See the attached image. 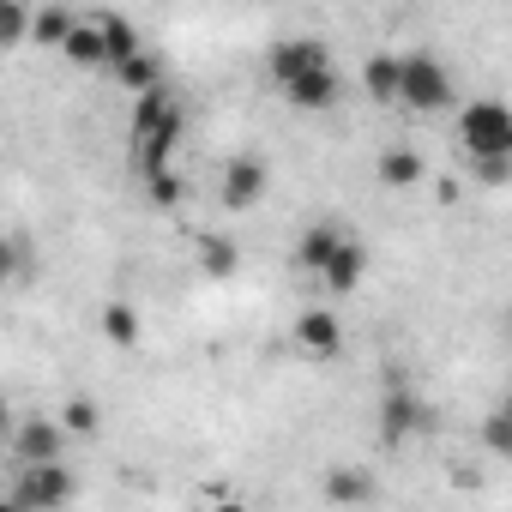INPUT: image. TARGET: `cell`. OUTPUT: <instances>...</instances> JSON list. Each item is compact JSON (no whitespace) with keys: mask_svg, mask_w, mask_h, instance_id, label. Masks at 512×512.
<instances>
[{"mask_svg":"<svg viewBox=\"0 0 512 512\" xmlns=\"http://www.w3.org/2000/svg\"><path fill=\"white\" fill-rule=\"evenodd\" d=\"M73 494H79L73 470H67L61 458H49V464H19V482H13L7 506H25V512H49V506H67Z\"/></svg>","mask_w":512,"mask_h":512,"instance_id":"277c9868","label":"cell"},{"mask_svg":"<svg viewBox=\"0 0 512 512\" xmlns=\"http://www.w3.org/2000/svg\"><path fill=\"white\" fill-rule=\"evenodd\" d=\"M290 350L302 362H314V368H332L344 356V320L332 308H302L296 326H290Z\"/></svg>","mask_w":512,"mask_h":512,"instance_id":"5b68a950","label":"cell"},{"mask_svg":"<svg viewBox=\"0 0 512 512\" xmlns=\"http://www.w3.org/2000/svg\"><path fill=\"white\" fill-rule=\"evenodd\" d=\"M31 266V253H25V241H13V235H0V284H13L19 272Z\"/></svg>","mask_w":512,"mask_h":512,"instance_id":"484cf974","label":"cell"},{"mask_svg":"<svg viewBox=\"0 0 512 512\" xmlns=\"http://www.w3.org/2000/svg\"><path fill=\"white\" fill-rule=\"evenodd\" d=\"M181 127H187V109H181V97H175L169 85H151V91H139V103H133V121H127L139 175H151V169L175 163Z\"/></svg>","mask_w":512,"mask_h":512,"instance_id":"6da1fadb","label":"cell"},{"mask_svg":"<svg viewBox=\"0 0 512 512\" xmlns=\"http://www.w3.org/2000/svg\"><path fill=\"white\" fill-rule=\"evenodd\" d=\"M55 416H61V428H67V434H97V428H103V410H97V398H67Z\"/></svg>","mask_w":512,"mask_h":512,"instance_id":"cb8c5ba5","label":"cell"},{"mask_svg":"<svg viewBox=\"0 0 512 512\" xmlns=\"http://www.w3.org/2000/svg\"><path fill=\"white\" fill-rule=\"evenodd\" d=\"M470 169H476V181L500 187V181H506V169H512V157H470Z\"/></svg>","mask_w":512,"mask_h":512,"instance_id":"4316f807","label":"cell"},{"mask_svg":"<svg viewBox=\"0 0 512 512\" xmlns=\"http://www.w3.org/2000/svg\"><path fill=\"white\" fill-rule=\"evenodd\" d=\"M7 428H13V404L0 398V452H7Z\"/></svg>","mask_w":512,"mask_h":512,"instance_id":"83f0119b","label":"cell"},{"mask_svg":"<svg viewBox=\"0 0 512 512\" xmlns=\"http://www.w3.org/2000/svg\"><path fill=\"white\" fill-rule=\"evenodd\" d=\"M193 260H199V272H205V278H235L241 247H235L229 235H199V241H193Z\"/></svg>","mask_w":512,"mask_h":512,"instance_id":"5bb4252c","label":"cell"},{"mask_svg":"<svg viewBox=\"0 0 512 512\" xmlns=\"http://www.w3.org/2000/svg\"><path fill=\"white\" fill-rule=\"evenodd\" d=\"M458 151L464 163L470 157H512V109L482 97V103H464L458 115Z\"/></svg>","mask_w":512,"mask_h":512,"instance_id":"3957f363","label":"cell"},{"mask_svg":"<svg viewBox=\"0 0 512 512\" xmlns=\"http://www.w3.org/2000/svg\"><path fill=\"white\" fill-rule=\"evenodd\" d=\"M31 43V7L25 0H0V49Z\"/></svg>","mask_w":512,"mask_h":512,"instance_id":"7402d4cb","label":"cell"},{"mask_svg":"<svg viewBox=\"0 0 512 512\" xmlns=\"http://www.w3.org/2000/svg\"><path fill=\"white\" fill-rule=\"evenodd\" d=\"M103 338L121 344V350H133V344H139V308H133V302H109V308H103Z\"/></svg>","mask_w":512,"mask_h":512,"instance_id":"d6986e66","label":"cell"},{"mask_svg":"<svg viewBox=\"0 0 512 512\" xmlns=\"http://www.w3.org/2000/svg\"><path fill=\"white\" fill-rule=\"evenodd\" d=\"M482 440H488V452H494V458H512V422H506V410H488Z\"/></svg>","mask_w":512,"mask_h":512,"instance_id":"d4e9b609","label":"cell"},{"mask_svg":"<svg viewBox=\"0 0 512 512\" xmlns=\"http://www.w3.org/2000/svg\"><path fill=\"white\" fill-rule=\"evenodd\" d=\"M61 55H67L73 67H109L97 19H73V25H67V37H61Z\"/></svg>","mask_w":512,"mask_h":512,"instance_id":"4fadbf2b","label":"cell"},{"mask_svg":"<svg viewBox=\"0 0 512 512\" xmlns=\"http://www.w3.org/2000/svg\"><path fill=\"white\" fill-rule=\"evenodd\" d=\"M97 31H103V55H109V67H115V61H127L133 49H145V43H139V31H133L121 13H97Z\"/></svg>","mask_w":512,"mask_h":512,"instance_id":"e0dca14e","label":"cell"},{"mask_svg":"<svg viewBox=\"0 0 512 512\" xmlns=\"http://www.w3.org/2000/svg\"><path fill=\"white\" fill-rule=\"evenodd\" d=\"M284 91V103L290 109H308V115H320V109H332L338 103V91H344V79H338V67L326 61V67H308V73H296L290 85H278Z\"/></svg>","mask_w":512,"mask_h":512,"instance_id":"30bf717a","label":"cell"},{"mask_svg":"<svg viewBox=\"0 0 512 512\" xmlns=\"http://www.w3.org/2000/svg\"><path fill=\"white\" fill-rule=\"evenodd\" d=\"M7 452H13V464H49V458H61V452H67L61 416H13Z\"/></svg>","mask_w":512,"mask_h":512,"instance_id":"8992f818","label":"cell"},{"mask_svg":"<svg viewBox=\"0 0 512 512\" xmlns=\"http://www.w3.org/2000/svg\"><path fill=\"white\" fill-rule=\"evenodd\" d=\"M326 500H338V506L374 500V476H368V470H332V476H326Z\"/></svg>","mask_w":512,"mask_h":512,"instance_id":"44dd1931","label":"cell"},{"mask_svg":"<svg viewBox=\"0 0 512 512\" xmlns=\"http://www.w3.org/2000/svg\"><path fill=\"white\" fill-rule=\"evenodd\" d=\"M67 25H73V13H67V7H37V13H31V43H43V49H61Z\"/></svg>","mask_w":512,"mask_h":512,"instance_id":"603a6c76","label":"cell"},{"mask_svg":"<svg viewBox=\"0 0 512 512\" xmlns=\"http://www.w3.org/2000/svg\"><path fill=\"white\" fill-rule=\"evenodd\" d=\"M145 193H151V205H157V211H175V205L187 199V181L175 175V163H163V169H151V175H145Z\"/></svg>","mask_w":512,"mask_h":512,"instance_id":"ffe728a7","label":"cell"},{"mask_svg":"<svg viewBox=\"0 0 512 512\" xmlns=\"http://www.w3.org/2000/svg\"><path fill=\"white\" fill-rule=\"evenodd\" d=\"M434 428V410H428V398H416L410 386H392L386 398H380V440L386 446H404V440H416V434H428Z\"/></svg>","mask_w":512,"mask_h":512,"instance_id":"52a82bcc","label":"cell"},{"mask_svg":"<svg viewBox=\"0 0 512 512\" xmlns=\"http://www.w3.org/2000/svg\"><path fill=\"white\" fill-rule=\"evenodd\" d=\"M362 85H368L374 103H398V55H368Z\"/></svg>","mask_w":512,"mask_h":512,"instance_id":"ac0fdd59","label":"cell"},{"mask_svg":"<svg viewBox=\"0 0 512 512\" xmlns=\"http://www.w3.org/2000/svg\"><path fill=\"white\" fill-rule=\"evenodd\" d=\"M332 61V49L320 43V37H284V43H272V55H266V73H272V85H290L296 73H308V67H326Z\"/></svg>","mask_w":512,"mask_h":512,"instance_id":"9c48e42d","label":"cell"},{"mask_svg":"<svg viewBox=\"0 0 512 512\" xmlns=\"http://www.w3.org/2000/svg\"><path fill=\"white\" fill-rule=\"evenodd\" d=\"M266 187H272V169L260 157H229L223 181H217V199H223V211H253L266 199Z\"/></svg>","mask_w":512,"mask_h":512,"instance_id":"ba28073f","label":"cell"},{"mask_svg":"<svg viewBox=\"0 0 512 512\" xmlns=\"http://www.w3.org/2000/svg\"><path fill=\"white\" fill-rule=\"evenodd\" d=\"M398 103L416 109V115H440V109H452V73H446L428 49L398 55Z\"/></svg>","mask_w":512,"mask_h":512,"instance_id":"7a4b0ae2","label":"cell"},{"mask_svg":"<svg viewBox=\"0 0 512 512\" xmlns=\"http://www.w3.org/2000/svg\"><path fill=\"white\" fill-rule=\"evenodd\" d=\"M109 73H115L133 97H139V91H151V85H163V61H157L151 49H133V55H127V61H115Z\"/></svg>","mask_w":512,"mask_h":512,"instance_id":"2e32d148","label":"cell"},{"mask_svg":"<svg viewBox=\"0 0 512 512\" xmlns=\"http://www.w3.org/2000/svg\"><path fill=\"white\" fill-rule=\"evenodd\" d=\"M338 241H344V223H332V217H326V223H308L302 241H296V266H302L308 278H320V266L332 260V247H338Z\"/></svg>","mask_w":512,"mask_h":512,"instance_id":"7c38bea8","label":"cell"},{"mask_svg":"<svg viewBox=\"0 0 512 512\" xmlns=\"http://www.w3.org/2000/svg\"><path fill=\"white\" fill-rule=\"evenodd\" d=\"M374 175H380L386 187H416V181L428 175V163H422V151H410V145H392V151H380Z\"/></svg>","mask_w":512,"mask_h":512,"instance_id":"9a60e30c","label":"cell"},{"mask_svg":"<svg viewBox=\"0 0 512 512\" xmlns=\"http://www.w3.org/2000/svg\"><path fill=\"white\" fill-rule=\"evenodd\" d=\"M362 272H368V247H362V241L344 229V241L332 247V260L320 266V284H326L332 296H350V290L362 284Z\"/></svg>","mask_w":512,"mask_h":512,"instance_id":"8fae6325","label":"cell"}]
</instances>
